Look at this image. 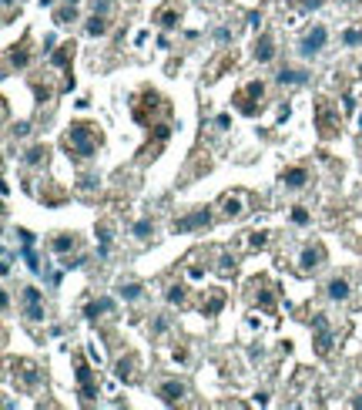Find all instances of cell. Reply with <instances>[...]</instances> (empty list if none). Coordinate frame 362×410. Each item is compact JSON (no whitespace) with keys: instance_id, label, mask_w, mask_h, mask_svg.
I'll return each instance as SVG.
<instances>
[{"instance_id":"44dd1931","label":"cell","mask_w":362,"mask_h":410,"mask_svg":"<svg viewBox=\"0 0 362 410\" xmlns=\"http://www.w3.org/2000/svg\"><path fill=\"white\" fill-rule=\"evenodd\" d=\"M275 81H279V84H288V88H299V84H305V81H309V75H305V71H299V68H282V71L275 75Z\"/></svg>"},{"instance_id":"4316f807","label":"cell","mask_w":362,"mask_h":410,"mask_svg":"<svg viewBox=\"0 0 362 410\" xmlns=\"http://www.w3.org/2000/svg\"><path fill=\"white\" fill-rule=\"evenodd\" d=\"M222 306H225V293H222V289H215V293L208 296V303H201V313H205V316H218V309H222Z\"/></svg>"},{"instance_id":"6da1fadb","label":"cell","mask_w":362,"mask_h":410,"mask_svg":"<svg viewBox=\"0 0 362 410\" xmlns=\"http://www.w3.org/2000/svg\"><path fill=\"white\" fill-rule=\"evenodd\" d=\"M101 141H105V135H101V128L94 122H71L64 138H60L64 152L71 155L74 162H90L98 155V148H101Z\"/></svg>"},{"instance_id":"3957f363","label":"cell","mask_w":362,"mask_h":410,"mask_svg":"<svg viewBox=\"0 0 362 410\" xmlns=\"http://www.w3.org/2000/svg\"><path fill=\"white\" fill-rule=\"evenodd\" d=\"M262 98H265V84H262V81H248L245 88H239V91H235L232 105L239 108L245 118H255L258 111H262Z\"/></svg>"},{"instance_id":"7402d4cb","label":"cell","mask_w":362,"mask_h":410,"mask_svg":"<svg viewBox=\"0 0 362 410\" xmlns=\"http://www.w3.org/2000/svg\"><path fill=\"white\" fill-rule=\"evenodd\" d=\"M326 293H329V300H335V303H346L349 300V279H342V276H335V279H329V286H326Z\"/></svg>"},{"instance_id":"d590c367","label":"cell","mask_w":362,"mask_h":410,"mask_svg":"<svg viewBox=\"0 0 362 410\" xmlns=\"http://www.w3.org/2000/svg\"><path fill=\"white\" fill-rule=\"evenodd\" d=\"M342 41H346L349 47H352V44H362V27H356V31H346V34H342Z\"/></svg>"},{"instance_id":"1f68e13d","label":"cell","mask_w":362,"mask_h":410,"mask_svg":"<svg viewBox=\"0 0 362 410\" xmlns=\"http://www.w3.org/2000/svg\"><path fill=\"white\" fill-rule=\"evenodd\" d=\"M118 296L121 300H141V286H138V283H121Z\"/></svg>"},{"instance_id":"7a4b0ae2","label":"cell","mask_w":362,"mask_h":410,"mask_svg":"<svg viewBox=\"0 0 362 410\" xmlns=\"http://www.w3.org/2000/svg\"><path fill=\"white\" fill-rule=\"evenodd\" d=\"M131 115H135L138 124H158V122H171V101H165L158 91H145L135 94V101H131Z\"/></svg>"},{"instance_id":"d6986e66","label":"cell","mask_w":362,"mask_h":410,"mask_svg":"<svg viewBox=\"0 0 362 410\" xmlns=\"http://www.w3.org/2000/svg\"><path fill=\"white\" fill-rule=\"evenodd\" d=\"M178 20H181L178 7H161V11L154 14V24H158L161 31H175V27H178Z\"/></svg>"},{"instance_id":"836d02e7","label":"cell","mask_w":362,"mask_h":410,"mask_svg":"<svg viewBox=\"0 0 362 410\" xmlns=\"http://www.w3.org/2000/svg\"><path fill=\"white\" fill-rule=\"evenodd\" d=\"M269 245V232H248V249H265Z\"/></svg>"},{"instance_id":"7c38bea8","label":"cell","mask_w":362,"mask_h":410,"mask_svg":"<svg viewBox=\"0 0 362 410\" xmlns=\"http://www.w3.org/2000/svg\"><path fill=\"white\" fill-rule=\"evenodd\" d=\"M30 64V34H24L17 44L7 47V68H27Z\"/></svg>"},{"instance_id":"277c9868","label":"cell","mask_w":362,"mask_h":410,"mask_svg":"<svg viewBox=\"0 0 362 410\" xmlns=\"http://www.w3.org/2000/svg\"><path fill=\"white\" fill-rule=\"evenodd\" d=\"M252 202H255L252 192H245V188H232V192H225V196L218 198V215H222V219H241V215L252 209Z\"/></svg>"},{"instance_id":"9a60e30c","label":"cell","mask_w":362,"mask_h":410,"mask_svg":"<svg viewBox=\"0 0 362 410\" xmlns=\"http://www.w3.org/2000/svg\"><path fill=\"white\" fill-rule=\"evenodd\" d=\"M302 266V273H316L319 266H322V262H326V245L322 243H316V245H305V249H302V259H299Z\"/></svg>"},{"instance_id":"f35d334b","label":"cell","mask_w":362,"mask_h":410,"mask_svg":"<svg viewBox=\"0 0 362 410\" xmlns=\"http://www.w3.org/2000/svg\"><path fill=\"white\" fill-rule=\"evenodd\" d=\"M4 4H7V7H11V4H14V0H4Z\"/></svg>"},{"instance_id":"f1b7e54d","label":"cell","mask_w":362,"mask_h":410,"mask_svg":"<svg viewBox=\"0 0 362 410\" xmlns=\"http://www.w3.org/2000/svg\"><path fill=\"white\" fill-rule=\"evenodd\" d=\"M71 20H77V11H74V4H64V7H58L54 11V24H71Z\"/></svg>"},{"instance_id":"d6a6232c","label":"cell","mask_w":362,"mask_h":410,"mask_svg":"<svg viewBox=\"0 0 362 410\" xmlns=\"http://www.w3.org/2000/svg\"><path fill=\"white\" fill-rule=\"evenodd\" d=\"M168 303L188 306V293H185V286H171V289H168Z\"/></svg>"},{"instance_id":"d4e9b609","label":"cell","mask_w":362,"mask_h":410,"mask_svg":"<svg viewBox=\"0 0 362 410\" xmlns=\"http://www.w3.org/2000/svg\"><path fill=\"white\" fill-rule=\"evenodd\" d=\"M232 64H235V51H222V58H218V61L205 71V77H208V81H218V77H222V71H225V68H232Z\"/></svg>"},{"instance_id":"484cf974","label":"cell","mask_w":362,"mask_h":410,"mask_svg":"<svg viewBox=\"0 0 362 410\" xmlns=\"http://www.w3.org/2000/svg\"><path fill=\"white\" fill-rule=\"evenodd\" d=\"M47 158H51V148H47V145H34V148H27V155H24V165L41 168V165H47Z\"/></svg>"},{"instance_id":"8fae6325","label":"cell","mask_w":362,"mask_h":410,"mask_svg":"<svg viewBox=\"0 0 362 410\" xmlns=\"http://www.w3.org/2000/svg\"><path fill=\"white\" fill-rule=\"evenodd\" d=\"M211 226V212L208 209H195V212L175 219V232H195V229H208Z\"/></svg>"},{"instance_id":"5bb4252c","label":"cell","mask_w":362,"mask_h":410,"mask_svg":"<svg viewBox=\"0 0 362 410\" xmlns=\"http://www.w3.org/2000/svg\"><path fill=\"white\" fill-rule=\"evenodd\" d=\"M326 37H329V34H326V27H322V24H319V27H312V31L302 37V44H299L302 58H312V54H319V51L326 47Z\"/></svg>"},{"instance_id":"f546056e","label":"cell","mask_w":362,"mask_h":410,"mask_svg":"<svg viewBox=\"0 0 362 410\" xmlns=\"http://www.w3.org/2000/svg\"><path fill=\"white\" fill-rule=\"evenodd\" d=\"M98 239H101V256L111 252V222H98Z\"/></svg>"},{"instance_id":"ac0fdd59","label":"cell","mask_w":362,"mask_h":410,"mask_svg":"<svg viewBox=\"0 0 362 410\" xmlns=\"http://www.w3.org/2000/svg\"><path fill=\"white\" fill-rule=\"evenodd\" d=\"M158 397H161L165 404H178L181 397H185V383H181V380H165V383L158 387Z\"/></svg>"},{"instance_id":"30bf717a","label":"cell","mask_w":362,"mask_h":410,"mask_svg":"<svg viewBox=\"0 0 362 410\" xmlns=\"http://www.w3.org/2000/svg\"><path fill=\"white\" fill-rule=\"evenodd\" d=\"M14 377L20 380V390H34V387L44 380V373L37 370V364H30V360H17V364H14Z\"/></svg>"},{"instance_id":"4fadbf2b","label":"cell","mask_w":362,"mask_h":410,"mask_svg":"<svg viewBox=\"0 0 362 410\" xmlns=\"http://www.w3.org/2000/svg\"><path fill=\"white\" fill-rule=\"evenodd\" d=\"M312 326H316V353L319 357H329V350H332V333H329V319L322 316V313H316V319H312Z\"/></svg>"},{"instance_id":"8992f818","label":"cell","mask_w":362,"mask_h":410,"mask_svg":"<svg viewBox=\"0 0 362 410\" xmlns=\"http://www.w3.org/2000/svg\"><path fill=\"white\" fill-rule=\"evenodd\" d=\"M74 51H77V44H74V41H64V44L51 47V64L64 71V91H67V88H74V77H71V64H74Z\"/></svg>"},{"instance_id":"74e56055","label":"cell","mask_w":362,"mask_h":410,"mask_svg":"<svg viewBox=\"0 0 362 410\" xmlns=\"http://www.w3.org/2000/svg\"><path fill=\"white\" fill-rule=\"evenodd\" d=\"M64 4H74V7H77V4H81V0H64Z\"/></svg>"},{"instance_id":"52a82bcc","label":"cell","mask_w":362,"mask_h":410,"mask_svg":"<svg viewBox=\"0 0 362 410\" xmlns=\"http://www.w3.org/2000/svg\"><path fill=\"white\" fill-rule=\"evenodd\" d=\"M74 373H77V387H81V397L90 400V397H98V380H94V370L90 364L84 360V353H74Z\"/></svg>"},{"instance_id":"603a6c76","label":"cell","mask_w":362,"mask_h":410,"mask_svg":"<svg viewBox=\"0 0 362 410\" xmlns=\"http://www.w3.org/2000/svg\"><path fill=\"white\" fill-rule=\"evenodd\" d=\"M84 31H88L90 37H101V34L111 31V20H107V14H98V11H94V14L88 17V24H84Z\"/></svg>"},{"instance_id":"9c48e42d","label":"cell","mask_w":362,"mask_h":410,"mask_svg":"<svg viewBox=\"0 0 362 410\" xmlns=\"http://www.w3.org/2000/svg\"><path fill=\"white\" fill-rule=\"evenodd\" d=\"M20 303H24V316H27L30 323H41V319H44V296H41L37 286H24Z\"/></svg>"},{"instance_id":"4dcf8cb0","label":"cell","mask_w":362,"mask_h":410,"mask_svg":"<svg viewBox=\"0 0 362 410\" xmlns=\"http://www.w3.org/2000/svg\"><path fill=\"white\" fill-rule=\"evenodd\" d=\"M135 236L141 239V243H148L151 236H154V219H141V222L135 226Z\"/></svg>"},{"instance_id":"cb8c5ba5","label":"cell","mask_w":362,"mask_h":410,"mask_svg":"<svg viewBox=\"0 0 362 410\" xmlns=\"http://www.w3.org/2000/svg\"><path fill=\"white\" fill-rule=\"evenodd\" d=\"M51 249H54L58 256H64V252L77 249V236H74V232H58V236L51 239Z\"/></svg>"},{"instance_id":"5b68a950","label":"cell","mask_w":362,"mask_h":410,"mask_svg":"<svg viewBox=\"0 0 362 410\" xmlns=\"http://www.w3.org/2000/svg\"><path fill=\"white\" fill-rule=\"evenodd\" d=\"M316 128H319V138H335L339 135V128H342V118L332 111V105H329V98H319L316 101Z\"/></svg>"},{"instance_id":"e575fe53","label":"cell","mask_w":362,"mask_h":410,"mask_svg":"<svg viewBox=\"0 0 362 410\" xmlns=\"http://www.w3.org/2000/svg\"><path fill=\"white\" fill-rule=\"evenodd\" d=\"M235 273V256H222V266H218V276H232Z\"/></svg>"},{"instance_id":"ba28073f","label":"cell","mask_w":362,"mask_h":410,"mask_svg":"<svg viewBox=\"0 0 362 410\" xmlns=\"http://www.w3.org/2000/svg\"><path fill=\"white\" fill-rule=\"evenodd\" d=\"M248 289H252V296H255V303L269 313V316H275V286L269 283V276H255L252 283H248Z\"/></svg>"},{"instance_id":"2e32d148","label":"cell","mask_w":362,"mask_h":410,"mask_svg":"<svg viewBox=\"0 0 362 410\" xmlns=\"http://www.w3.org/2000/svg\"><path fill=\"white\" fill-rule=\"evenodd\" d=\"M282 185H286L288 192H299V188H305L309 185V168L305 165H292L282 172Z\"/></svg>"},{"instance_id":"83f0119b","label":"cell","mask_w":362,"mask_h":410,"mask_svg":"<svg viewBox=\"0 0 362 410\" xmlns=\"http://www.w3.org/2000/svg\"><path fill=\"white\" fill-rule=\"evenodd\" d=\"M111 309H114V303H111V300H98V303H88V306H84V316H88V319H98L101 313H111Z\"/></svg>"},{"instance_id":"ab89813d","label":"cell","mask_w":362,"mask_h":410,"mask_svg":"<svg viewBox=\"0 0 362 410\" xmlns=\"http://www.w3.org/2000/svg\"><path fill=\"white\" fill-rule=\"evenodd\" d=\"M346 4H359V0H346Z\"/></svg>"},{"instance_id":"8d00e7d4","label":"cell","mask_w":362,"mask_h":410,"mask_svg":"<svg viewBox=\"0 0 362 410\" xmlns=\"http://www.w3.org/2000/svg\"><path fill=\"white\" fill-rule=\"evenodd\" d=\"M292 222H295V226H305V222H309V212H305L302 205H295V209H292Z\"/></svg>"},{"instance_id":"ffe728a7","label":"cell","mask_w":362,"mask_h":410,"mask_svg":"<svg viewBox=\"0 0 362 410\" xmlns=\"http://www.w3.org/2000/svg\"><path fill=\"white\" fill-rule=\"evenodd\" d=\"M118 377L124 380V383H135L138 380V357L135 353H128V357L118 360Z\"/></svg>"},{"instance_id":"60d3db41","label":"cell","mask_w":362,"mask_h":410,"mask_svg":"<svg viewBox=\"0 0 362 410\" xmlns=\"http://www.w3.org/2000/svg\"><path fill=\"white\" fill-rule=\"evenodd\" d=\"M205 4H211V0H205Z\"/></svg>"},{"instance_id":"e0dca14e","label":"cell","mask_w":362,"mask_h":410,"mask_svg":"<svg viewBox=\"0 0 362 410\" xmlns=\"http://www.w3.org/2000/svg\"><path fill=\"white\" fill-rule=\"evenodd\" d=\"M255 61L258 64H269L272 58H275V41H272V34H258L255 37Z\"/></svg>"}]
</instances>
